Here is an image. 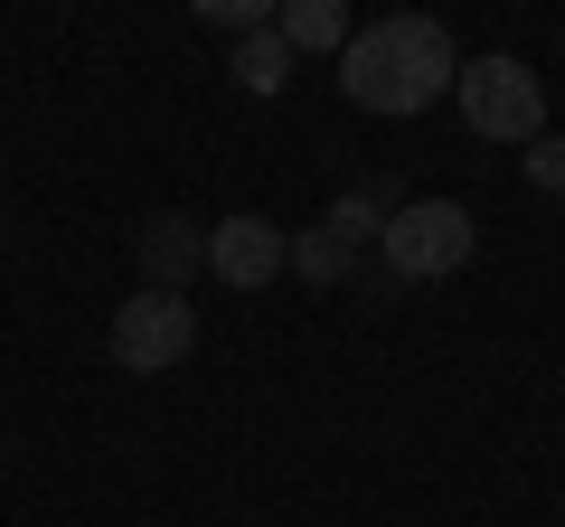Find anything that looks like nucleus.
Returning a JSON list of instances; mask_svg holds the SVG:
<instances>
[{
  "instance_id": "nucleus-9",
  "label": "nucleus",
  "mask_w": 565,
  "mask_h": 527,
  "mask_svg": "<svg viewBox=\"0 0 565 527\" xmlns=\"http://www.w3.org/2000/svg\"><path fill=\"white\" fill-rule=\"evenodd\" d=\"M226 76H236L245 95H282V85H292V47H282V29H255V39H236Z\"/></svg>"
},
{
  "instance_id": "nucleus-7",
  "label": "nucleus",
  "mask_w": 565,
  "mask_h": 527,
  "mask_svg": "<svg viewBox=\"0 0 565 527\" xmlns=\"http://www.w3.org/2000/svg\"><path fill=\"white\" fill-rule=\"evenodd\" d=\"M274 29H282L292 57H340V47H349V10H340V0H282Z\"/></svg>"
},
{
  "instance_id": "nucleus-8",
  "label": "nucleus",
  "mask_w": 565,
  "mask_h": 527,
  "mask_svg": "<svg viewBox=\"0 0 565 527\" xmlns=\"http://www.w3.org/2000/svg\"><path fill=\"white\" fill-rule=\"evenodd\" d=\"M292 273H302L311 292H330V283H349V273H359V245L330 236V226H292Z\"/></svg>"
},
{
  "instance_id": "nucleus-2",
  "label": "nucleus",
  "mask_w": 565,
  "mask_h": 527,
  "mask_svg": "<svg viewBox=\"0 0 565 527\" xmlns=\"http://www.w3.org/2000/svg\"><path fill=\"white\" fill-rule=\"evenodd\" d=\"M377 255H386L396 283H444V273L471 264V207L462 198H405L396 217H386Z\"/></svg>"
},
{
  "instance_id": "nucleus-4",
  "label": "nucleus",
  "mask_w": 565,
  "mask_h": 527,
  "mask_svg": "<svg viewBox=\"0 0 565 527\" xmlns=\"http://www.w3.org/2000/svg\"><path fill=\"white\" fill-rule=\"evenodd\" d=\"M199 348V302L189 292H132L114 311V367L122 377H170Z\"/></svg>"
},
{
  "instance_id": "nucleus-10",
  "label": "nucleus",
  "mask_w": 565,
  "mask_h": 527,
  "mask_svg": "<svg viewBox=\"0 0 565 527\" xmlns=\"http://www.w3.org/2000/svg\"><path fill=\"white\" fill-rule=\"evenodd\" d=\"M199 20L226 29V39H255V29H274V10L264 0H199Z\"/></svg>"
},
{
  "instance_id": "nucleus-6",
  "label": "nucleus",
  "mask_w": 565,
  "mask_h": 527,
  "mask_svg": "<svg viewBox=\"0 0 565 527\" xmlns=\"http://www.w3.org/2000/svg\"><path fill=\"white\" fill-rule=\"evenodd\" d=\"M132 264H141V292H180L189 273H207V226L180 217V207H161V217H141Z\"/></svg>"
},
{
  "instance_id": "nucleus-11",
  "label": "nucleus",
  "mask_w": 565,
  "mask_h": 527,
  "mask_svg": "<svg viewBox=\"0 0 565 527\" xmlns=\"http://www.w3.org/2000/svg\"><path fill=\"white\" fill-rule=\"evenodd\" d=\"M527 180H537L546 198H565V142H556V132H537V142H527Z\"/></svg>"
},
{
  "instance_id": "nucleus-3",
  "label": "nucleus",
  "mask_w": 565,
  "mask_h": 527,
  "mask_svg": "<svg viewBox=\"0 0 565 527\" xmlns=\"http://www.w3.org/2000/svg\"><path fill=\"white\" fill-rule=\"evenodd\" d=\"M462 122L481 132V142H537L546 132V85H537V66H519V57H462Z\"/></svg>"
},
{
  "instance_id": "nucleus-1",
  "label": "nucleus",
  "mask_w": 565,
  "mask_h": 527,
  "mask_svg": "<svg viewBox=\"0 0 565 527\" xmlns=\"http://www.w3.org/2000/svg\"><path fill=\"white\" fill-rule=\"evenodd\" d=\"M462 85V47H452L444 20H424V10H396V20H367L349 29L340 47V95L359 104V114H424L434 95H452Z\"/></svg>"
},
{
  "instance_id": "nucleus-5",
  "label": "nucleus",
  "mask_w": 565,
  "mask_h": 527,
  "mask_svg": "<svg viewBox=\"0 0 565 527\" xmlns=\"http://www.w3.org/2000/svg\"><path fill=\"white\" fill-rule=\"evenodd\" d=\"M207 273H217L226 292H264V283H282L292 273V236H282L274 217H217L207 226Z\"/></svg>"
}]
</instances>
